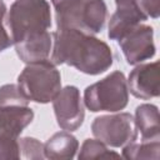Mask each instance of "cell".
I'll list each match as a JSON object with an SVG mask.
<instances>
[{"label": "cell", "instance_id": "cell-21", "mask_svg": "<svg viewBox=\"0 0 160 160\" xmlns=\"http://www.w3.org/2000/svg\"><path fill=\"white\" fill-rule=\"evenodd\" d=\"M6 14V5L2 0H0V24H2V19Z\"/></svg>", "mask_w": 160, "mask_h": 160}, {"label": "cell", "instance_id": "cell-15", "mask_svg": "<svg viewBox=\"0 0 160 160\" xmlns=\"http://www.w3.org/2000/svg\"><path fill=\"white\" fill-rule=\"evenodd\" d=\"M79 160H91V159H109V158H120V155L112 150L108 149V145L100 141L99 139H86L78 155Z\"/></svg>", "mask_w": 160, "mask_h": 160}, {"label": "cell", "instance_id": "cell-20", "mask_svg": "<svg viewBox=\"0 0 160 160\" xmlns=\"http://www.w3.org/2000/svg\"><path fill=\"white\" fill-rule=\"evenodd\" d=\"M12 45V40L9 36V34L6 32L5 28L2 26V24H0V52L6 50L8 48H10Z\"/></svg>", "mask_w": 160, "mask_h": 160}, {"label": "cell", "instance_id": "cell-13", "mask_svg": "<svg viewBox=\"0 0 160 160\" xmlns=\"http://www.w3.org/2000/svg\"><path fill=\"white\" fill-rule=\"evenodd\" d=\"M135 126L141 140H160L159 110L152 104H141L135 110Z\"/></svg>", "mask_w": 160, "mask_h": 160}, {"label": "cell", "instance_id": "cell-10", "mask_svg": "<svg viewBox=\"0 0 160 160\" xmlns=\"http://www.w3.org/2000/svg\"><path fill=\"white\" fill-rule=\"evenodd\" d=\"M159 61L149 64H138V66L131 70L128 81L129 91L138 99L150 100L159 96Z\"/></svg>", "mask_w": 160, "mask_h": 160}, {"label": "cell", "instance_id": "cell-11", "mask_svg": "<svg viewBox=\"0 0 160 160\" xmlns=\"http://www.w3.org/2000/svg\"><path fill=\"white\" fill-rule=\"evenodd\" d=\"M32 120L34 111L29 106H0V138L19 139Z\"/></svg>", "mask_w": 160, "mask_h": 160}, {"label": "cell", "instance_id": "cell-7", "mask_svg": "<svg viewBox=\"0 0 160 160\" xmlns=\"http://www.w3.org/2000/svg\"><path fill=\"white\" fill-rule=\"evenodd\" d=\"M52 108L56 122L62 130L75 131L82 125L85 111L76 86L68 85L61 89L52 100Z\"/></svg>", "mask_w": 160, "mask_h": 160}, {"label": "cell", "instance_id": "cell-12", "mask_svg": "<svg viewBox=\"0 0 160 160\" xmlns=\"http://www.w3.org/2000/svg\"><path fill=\"white\" fill-rule=\"evenodd\" d=\"M79 149V141L69 131L55 132L44 144V155L51 160L72 159Z\"/></svg>", "mask_w": 160, "mask_h": 160}, {"label": "cell", "instance_id": "cell-4", "mask_svg": "<svg viewBox=\"0 0 160 160\" xmlns=\"http://www.w3.org/2000/svg\"><path fill=\"white\" fill-rule=\"evenodd\" d=\"M18 86L30 101L48 104L61 90V75L49 59L30 62L18 76Z\"/></svg>", "mask_w": 160, "mask_h": 160}, {"label": "cell", "instance_id": "cell-1", "mask_svg": "<svg viewBox=\"0 0 160 160\" xmlns=\"http://www.w3.org/2000/svg\"><path fill=\"white\" fill-rule=\"evenodd\" d=\"M8 25L19 59L25 62L46 60L52 48L50 5L46 0H16L9 11Z\"/></svg>", "mask_w": 160, "mask_h": 160}, {"label": "cell", "instance_id": "cell-5", "mask_svg": "<svg viewBox=\"0 0 160 160\" xmlns=\"http://www.w3.org/2000/svg\"><path fill=\"white\" fill-rule=\"evenodd\" d=\"M128 102V81L124 72L118 70L89 85L84 91V104L92 112H116L125 109Z\"/></svg>", "mask_w": 160, "mask_h": 160}, {"label": "cell", "instance_id": "cell-14", "mask_svg": "<svg viewBox=\"0 0 160 160\" xmlns=\"http://www.w3.org/2000/svg\"><path fill=\"white\" fill-rule=\"evenodd\" d=\"M160 141L159 140H136L122 146V156L130 160H141V159H159Z\"/></svg>", "mask_w": 160, "mask_h": 160}, {"label": "cell", "instance_id": "cell-2", "mask_svg": "<svg viewBox=\"0 0 160 160\" xmlns=\"http://www.w3.org/2000/svg\"><path fill=\"white\" fill-rule=\"evenodd\" d=\"M51 50L55 65L66 64L88 75L105 72L114 60L105 41L78 29H58L52 32Z\"/></svg>", "mask_w": 160, "mask_h": 160}, {"label": "cell", "instance_id": "cell-16", "mask_svg": "<svg viewBox=\"0 0 160 160\" xmlns=\"http://www.w3.org/2000/svg\"><path fill=\"white\" fill-rule=\"evenodd\" d=\"M29 99L15 84L0 86V106H28Z\"/></svg>", "mask_w": 160, "mask_h": 160}, {"label": "cell", "instance_id": "cell-3", "mask_svg": "<svg viewBox=\"0 0 160 160\" xmlns=\"http://www.w3.org/2000/svg\"><path fill=\"white\" fill-rule=\"evenodd\" d=\"M58 29H78L88 34H99L106 20L108 8L104 0H51Z\"/></svg>", "mask_w": 160, "mask_h": 160}, {"label": "cell", "instance_id": "cell-9", "mask_svg": "<svg viewBox=\"0 0 160 160\" xmlns=\"http://www.w3.org/2000/svg\"><path fill=\"white\" fill-rule=\"evenodd\" d=\"M115 4L116 11L110 18L108 36L119 41L148 18L138 6L136 0H115Z\"/></svg>", "mask_w": 160, "mask_h": 160}, {"label": "cell", "instance_id": "cell-17", "mask_svg": "<svg viewBox=\"0 0 160 160\" xmlns=\"http://www.w3.org/2000/svg\"><path fill=\"white\" fill-rule=\"evenodd\" d=\"M19 149L20 156L30 160H41L45 158L44 155V145L35 138H21L19 139Z\"/></svg>", "mask_w": 160, "mask_h": 160}, {"label": "cell", "instance_id": "cell-18", "mask_svg": "<svg viewBox=\"0 0 160 160\" xmlns=\"http://www.w3.org/2000/svg\"><path fill=\"white\" fill-rule=\"evenodd\" d=\"M19 139L0 138V160L2 159H20Z\"/></svg>", "mask_w": 160, "mask_h": 160}, {"label": "cell", "instance_id": "cell-6", "mask_svg": "<svg viewBox=\"0 0 160 160\" xmlns=\"http://www.w3.org/2000/svg\"><path fill=\"white\" fill-rule=\"evenodd\" d=\"M92 135L111 148H122L138 140V129L131 114L120 112L114 115H101L91 124Z\"/></svg>", "mask_w": 160, "mask_h": 160}, {"label": "cell", "instance_id": "cell-19", "mask_svg": "<svg viewBox=\"0 0 160 160\" xmlns=\"http://www.w3.org/2000/svg\"><path fill=\"white\" fill-rule=\"evenodd\" d=\"M136 4L140 8V10L146 15L148 19L159 18V12H160L159 0H136Z\"/></svg>", "mask_w": 160, "mask_h": 160}, {"label": "cell", "instance_id": "cell-8", "mask_svg": "<svg viewBox=\"0 0 160 160\" xmlns=\"http://www.w3.org/2000/svg\"><path fill=\"white\" fill-rule=\"evenodd\" d=\"M119 45L130 65H138L155 55L154 29L149 25H138L124 38L119 40Z\"/></svg>", "mask_w": 160, "mask_h": 160}]
</instances>
